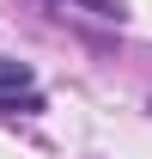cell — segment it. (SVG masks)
Here are the masks:
<instances>
[{
	"label": "cell",
	"mask_w": 152,
	"mask_h": 159,
	"mask_svg": "<svg viewBox=\"0 0 152 159\" xmlns=\"http://www.w3.org/2000/svg\"><path fill=\"white\" fill-rule=\"evenodd\" d=\"M0 110H6V116H19V110H43V98H37V92H6Z\"/></svg>",
	"instance_id": "cell-2"
},
{
	"label": "cell",
	"mask_w": 152,
	"mask_h": 159,
	"mask_svg": "<svg viewBox=\"0 0 152 159\" xmlns=\"http://www.w3.org/2000/svg\"><path fill=\"white\" fill-rule=\"evenodd\" d=\"M6 92H31V67L0 55V98H6Z\"/></svg>",
	"instance_id": "cell-1"
},
{
	"label": "cell",
	"mask_w": 152,
	"mask_h": 159,
	"mask_svg": "<svg viewBox=\"0 0 152 159\" xmlns=\"http://www.w3.org/2000/svg\"><path fill=\"white\" fill-rule=\"evenodd\" d=\"M79 6H91V12H103V19H122V0H79Z\"/></svg>",
	"instance_id": "cell-3"
}]
</instances>
